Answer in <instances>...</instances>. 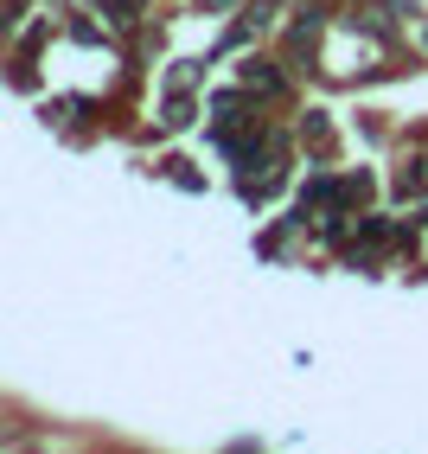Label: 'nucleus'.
Listing matches in <instances>:
<instances>
[{
  "mask_svg": "<svg viewBox=\"0 0 428 454\" xmlns=\"http://www.w3.org/2000/svg\"><path fill=\"white\" fill-rule=\"evenodd\" d=\"M109 20L115 26H135L141 20V0H109Z\"/></svg>",
  "mask_w": 428,
  "mask_h": 454,
  "instance_id": "nucleus-2",
  "label": "nucleus"
},
{
  "mask_svg": "<svg viewBox=\"0 0 428 454\" xmlns=\"http://www.w3.org/2000/svg\"><path fill=\"white\" fill-rule=\"evenodd\" d=\"M243 77H250V83H268V90H282V71L262 65V58H250V65H243Z\"/></svg>",
  "mask_w": 428,
  "mask_h": 454,
  "instance_id": "nucleus-1",
  "label": "nucleus"
},
{
  "mask_svg": "<svg viewBox=\"0 0 428 454\" xmlns=\"http://www.w3.org/2000/svg\"><path fill=\"white\" fill-rule=\"evenodd\" d=\"M167 122H173V129H186V122H192V103H186V97H173V103H167Z\"/></svg>",
  "mask_w": 428,
  "mask_h": 454,
  "instance_id": "nucleus-3",
  "label": "nucleus"
},
{
  "mask_svg": "<svg viewBox=\"0 0 428 454\" xmlns=\"http://www.w3.org/2000/svg\"><path fill=\"white\" fill-rule=\"evenodd\" d=\"M307 141H320V147L332 141V129H326V115H307Z\"/></svg>",
  "mask_w": 428,
  "mask_h": 454,
  "instance_id": "nucleus-4",
  "label": "nucleus"
},
{
  "mask_svg": "<svg viewBox=\"0 0 428 454\" xmlns=\"http://www.w3.org/2000/svg\"><path fill=\"white\" fill-rule=\"evenodd\" d=\"M211 7H230V0H211Z\"/></svg>",
  "mask_w": 428,
  "mask_h": 454,
  "instance_id": "nucleus-5",
  "label": "nucleus"
}]
</instances>
